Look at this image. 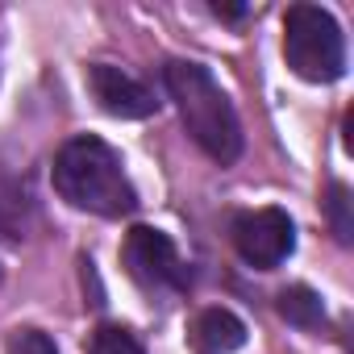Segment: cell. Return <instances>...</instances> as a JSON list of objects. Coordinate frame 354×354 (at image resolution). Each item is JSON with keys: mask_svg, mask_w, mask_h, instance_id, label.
<instances>
[{"mask_svg": "<svg viewBox=\"0 0 354 354\" xmlns=\"http://www.w3.org/2000/svg\"><path fill=\"white\" fill-rule=\"evenodd\" d=\"M92 354H146V350L125 325H100L92 333Z\"/></svg>", "mask_w": 354, "mask_h": 354, "instance_id": "9c48e42d", "label": "cell"}, {"mask_svg": "<svg viewBox=\"0 0 354 354\" xmlns=\"http://www.w3.org/2000/svg\"><path fill=\"white\" fill-rule=\"evenodd\" d=\"M234 246L250 267L275 271L296 250V225L283 209H250L234 217Z\"/></svg>", "mask_w": 354, "mask_h": 354, "instance_id": "5b68a950", "label": "cell"}, {"mask_svg": "<svg viewBox=\"0 0 354 354\" xmlns=\"http://www.w3.org/2000/svg\"><path fill=\"white\" fill-rule=\"evenodd\" d=\"M188 342H192L196 354H234V350L246 346V325L230 308H205L192 321Z\"/></svg>", "mask_w": 354, "mask_h": 354, "instance_id": "52a82bcc", "label": "cell"}, {"mask_svg": "<svg viewBox=\"0 0 354 354\" xmlns=\"http://www.w3.org/2000/svg\"><path fill=\"white\" fill-rule=\"evenodd\" d=\"M88 92L96 96V104L113 117H125V121H138V117H150L158 113V100L154 92L129 75L125 67H113V63H96L88 67Z\"/></svg>", "mask_w": 354, "mask_h": 354, "instance_id": "8992f818", "label": "cell"}, {"mask_svg": "<svg viewBox=\"0 0 354 354\" xmlns=\"http://www.w3.org/2000/svg\"><path fill=\"white\" fill-rule=\"evenodd\" d=\"M346 209H350V192L342 184H333L329 188V217H333V230H337L342 242H350V217H346Z\"/></svg>", "mask_w": 354, "mask_h": 354, "instance_id": "8fae6325", "label": "cell"}, {"mask_svg": "<svg viewBox=\"0 0 354 354\" xmlns=\"http://www.w3.org/2000/svg\"><path fill=\"white\" fill-rule=\"evenodd\" d=\"M283 55L288 67L308 84H333L346 71V38L329 9L292 5L283 17Z\"/></svg>", "mask_w": 354, "mask_h": 354, "instance_id": "3957f363", "label": "cell"}, {"mask_svg": "<svg viewBox=\"0 0 354 354\" xmlns=\"http://www.w3.org/2000/svg\"><path fill=\"white\" fill-rule=\"evenodd\" d=\"M121 263L125 271L150 288V292H180L188 288V271H184V259L175 250V242L162 234V230H150V225H133L125 234V246H121Z\"/></svg>", "mask_w": 354, "mask_h": 354, "instance_id": "277c9868", "label": "cell"}, {"mask_svg": "<svg viewBox=\"0 0 354 354\" xmlns=\"http://www.w3.org/2000/svg\"><path fill=\"white\" fill-rule=\"evenodd\" d=\"M9 354H59V350H55V342L42 329H13Z\"/></svg>", "mask_w": 354, "mask_h": 354, "instance_id": "30bf717a", "label": "cell"}, {"mask_svg": "<svg viewBox=\"0 0 354 354\" xmlns=\"http://www.w3.org/2000/svg\"><path fill=\"white\" fill-rule=\"evenodd\" d=\"M55 192L96 217H129L138 209V192L117 158V150L100 138H71L55 158Z\"/></svg>", "mask_w": 354, "mask_h": 354, "instance_id": "6da1fadb", "label": "cell"}, {"mask_svg": "<svg viewBox=\"0 0 354 354\" xmlns=\"http://www.w3.org/2000/svg\"><path fill=\"white\" fill-rule=\"evenodd\" d=\"M162 80H167V92H171L175 109H180L192 142L209 158L234 162L242 154V121H238L230 96L221 92V84L209 75V67L175 59V63H167Z\"/></svg>", "mask_w": 354, "mask_h": 354, "instance_id": "7a4b0ae2", "label": "cell"}, {"mask_svg": "<svg viewBox=\"0 0 354 354\" xmlns=\"http://www.w3.org/2000/svg\"><path fill=\"white\" fill-rule=\"evenodd\" d=\"M275 308H279L283 321H292V325H300V329H317V325L325 321V304H321V296H317L313 288H304V283L283 288L279 300H275Z\"/></svg>", "mask_w": 354, "mask_h": 354, "instance_id": "ba28073f", "label": "cell"}]
</instances>
